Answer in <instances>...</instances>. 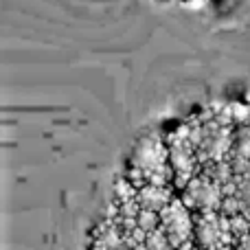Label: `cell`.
Wrapping results in <instances>:
<instances>
[{
  "label": "cell",
  "instance_id": "cell-1",
  "mask_svg": "<svg viewBox=\"0 0 250 250\" xmlns=\"http://www.w3.org/2000/svg\"><path fill=\"white\" fill-rule=\"evenodd\" d=\"M125 178L134 182L138 189L145 185L173 187V165L169 156L167 138H163L158 132H149L138 138L129 156V167Z\"/></svg>",
  "mask_w": 250,
  "mask_h": 250
},
{
  "label": "cell",
  "instance_id": "cell-2",
  "mask_svg": "<svg viewBox=\"0 0 250 250\" xmlns=\"http://www.w3.org/2000/svg\"><path fill=\"white\" fill-rule=\"evenodd\" d=\"M167 147H169V156H171V165H173V187L176 189H185L191 178L202 171L200 158H198V145H195L189 119L178 125L167 136Z\"/></svg>",
  "mask_w": 250,
  "mask_h": 250
},
{
  "label": "cell",
  "instance_id": "cell-3",
  "mask_svg": "<svg viewBox=\"0 0 250 250\" xmlns=\"http://www.w3.org/2000/svg\"><path fill=\"white\" fill-rule=\"evenodd\" d=\"M160 229L169 237L173 250L195 248V213L182 198H173L160 211Z\"/></svg>",
  "mask_w": 250,
  "mask_h": 250
},
{
  "label": "cell",
  "instance_id": "cell-4",
  "mask_svg": "<svg viewBox=\"0 0 250 250\" xmlns=\"http://www.w3.org/2000/svg\"><path fill=\"white\" fill-rule=\"evenodd\" d=\"M224 198H226V187L222 185V180L211 169H202L182 189V200L193 213L222 211Z\"/></svg>",
  "mask_w": 250,
  "mask_h": 250
},
{
  "label": "cell",
  "instance_id": "cell-5",
  "mask_svg": "<svg viewBox=\"0 0 250 250\" xmlns=\"http://www.w3.org/2000/svg\"><path fill=\"white\" fill-rule=\"evenodd\" d=\"M195 246L200 250H235L237 237L224 211L195 213Z\"/></svg>",
  "mask_w": 250,
  "mask_h": 250
},
{
  "label": "cell",
  "instance_id": "cell-6",
  "mask_svg": "<svg viewBox=\"0 0 250 250\" xmlns=\"http://www.w3.org/2000/svg\"><path fill=\"white\" fill-rule=\"evenodd\" d=\"M173 198H176V195H173V187L145 185V187H141V189H138L136 202H138V207L145 208V211L160 213Z\"/></svg>",
  "mask_w": 250,
  "mask_h": 250
},
{
  "label": "cell",
  "instance_id": "cell-7",
  "mask_svg": "<svg viewBox=\"0 0 250 250\" xmlns=\"http://www.w3.org/2000/svg\"><path fill=\"white\" fill-rule=\"evenodd\" d=\"M147 250H173L171 242H169V237L163 233V229H156L151 230V233H147Z\"/></svg>",
  "mask_w": 250,
  "mask_h": 250
},
{
  "label": "cell",
  "instance_id": "cell-8",
  "mask_svg": "<svg viewBox=\"0 0 250 250\" xmlns=\"http://www.w3.org/2000/svg\"><path fill=\"white\" fill-rule=\"evenodd\" d=\"M136 224H138V229H143L145 233H151V230L160 229V213L141 208V213H138V217H136Z\"/></svg>",
  "mask_w": 250,
  "mask_h": 250
},
{
  "label": "cell",
  "instance_id": "cell-9",
  "mask_svg": "<svg viewBox=\"0 0 250 250\" xmlns=\"http://www.w3.org/2000/svg\"><path fill=\"white\" fill-rule=\"evenodd\" d=\"M235 250H250V233H246L244 237L237 239V246H235Z\"/></svg>",
  "mask_w": 250,
  "mask_h": 250
},
{
  "label": "cell",
  "instance_id": "cell-10",
  "mask_svg": "<svg viewBox=\"0 0 250 250\" xmlns=\"http://www.w3.org/2000/svg\"><path fill=\"white\" fill-rule=\"evenodd\" d=\"M246 101H248V104H250V90H248V95H246Z\"/></svg>",
  "mask_w": 250,
  "mask_h": 250
},
{
  "label": "cell",
  "instance_id": "cell-11",
  "mask_svg": "<svg viewBox=\"0 0 250 250\" xmlns=\"http://www.w3.org/2000/svg\"><path fill=\"white\" fill-rule=\"evenodd\" d=\"M193 250H200V248H198V246H195V248H193Z\"/></svg>",
  "mask_w": 250,
  "mask_h": 250
}]
</instances>
